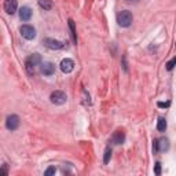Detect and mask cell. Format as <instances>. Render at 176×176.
<instances>
[{
  "instance_id": "obj_1",
  "label": "cell",
  "mask_w": 176,
  "mask_h": 176,
  "mask_svg": "<svg viewBox=\"0 0 176 176\" xmlns=\"http://www.w3.org/2000/svg\"><path fill=\"white\" fill-rule=\"evenodd\" d=\"M41 65V57L40 54H32L30 57L26 58L25 61V69L28 72L29 76H33L34 74V70H36V66Z\"/></svg>"
},
{
  "instance_id": "obj_2",
  "label": "cell",
  "mask_w": 176,
  "mask_h": 176,
  "mask_svg": "<svg viewBox=\"0 0 176 176\" xmlns=\"http://www.w3.org/2000/svg\"><path fill=\"white\" fill-rule=\"evenodd\" d=\"M133 21L132 13L128 11V10H123L117 14V23H118L121 28H128Z\"/></svg>"
},
{
  "instance_id": "obj_3",
  "label": "cell",
  "mask_w": 176,
  "mask_h": 176,
  "mask_svg": "<svg viewBox=\"0 0 176 176\" xmlns=\"http://www.w3.org/2000/svg\"><path fill=\"white\" fill-rule=\"evenodd\" d=\"M66 99H68V96L63 91H54L50 95V101L54 105H63L66 102Z\"/></svg>"
},
{
  "instance_id": "obj_4",
  "label": "cell",
  "mask_w": 176,
  "mask_h": 176,
  "mask_svg": "<svg viewBox=\"0 0 176 176\" xmlns=\"http://www.w3.org/2000/svg\"><path fill=\"white\" fill-rule=\"evenodd\" d=\"M19 32L22 34L23 39H26V40H33L34 37H36V29L30 25H22Z\"/></svg>"
},
{
  "instance_id": "obj_5",
  "label": "cell",
  "mask_w": 176,
  "mask_h": 176,
  "mask_svg": "<svg viewBox=\"0 0 176 176\" xmlns=\"http://www.w3.org/2000/svg\"><path fill=\"white\" fill-rule=\"evenodd\" d=\"M169 149V140L167 138H161V139H157L154 140V144H153V150L156 151H167Z\"/></svg>"
},
{
  "instance_id": "obj_6",
  "label": "cell",
  "mask_w": 176,
  "mask_h": 176,
  "mask_svg": "<svg viewBox=\"0 0 176 176\" xmlns=\"http://www.w3.org/2000/svg\"><path fill=\"white\" fill-rule=\"evenodd\" d=\"M19 127V117L17 114H11L6 120V128L8 131H15Z\"/></svg>"
},
{
  "instance_id": "obj_7",
  "label": "cell",
  "mask_w": 176,
  "mask_h": 176,
  "mask_svg": "<svg viewBox=\"0 0 176 176\" xmlns=\"http://www.w3.org/2000/svg\"><path fill=\"white\" fill-rule=\"evenodd\" d=\"M3 8H4V11H6L7 14L13 15V14L17 13V8H18V3H17V0H4V3H3Z\"/></svg>"
},
{
  "instance_id": "obj_8",
  "label": "cell",
  "mask_w": 176,
  "mask_h": 176,
  "mask_svg": "<svg viewBox=\"0 0 176 176\" xmlns=\"http://www.w3.org/2000/svg\"><path fill=\"white\" fill-rule=\"evenodd\" d=\"M44 44H46V47H48L50 50H61V48L65 47L63 41L55 40V39H50V37H47V39L44 40Z\"/></svg>"
},
{
  "instance_id": "obj_9",
  "label": "cell",
  "mask_w": 176,
  "mask_h": 176,
  "mask_svg": "<svg viewBox=\"0 0 176 176\" xmlns=\"http://www.w3.org/2000/svg\"><path fill=\"white\" fill-rule=\"evenodd\" d=\"M59 68L63 73H70V72H73V69H74V62L72 61L70 58H65V59H62Z\"/></svg>"
},
{
  "instance_id": "obj_10",
  "label": "cell",
  "mask_w": 176,
  "mask_h": 176,
  "mask_svg": "<svg viewBox=\"0 0 176 176\" xmlns=\"http://www.w3.org/2000/svg\"><path fill=\"white\" fill-rule=\"evenodd\" d=\"M40 72L44 76H53L54 72H55L54 63H51V62H44V63H41L40 65Z\"/></svg>"
},
{
  "instance_id": "obj_11",
  "label": "cell",
  "mask_w": 176,
  "mask_h": 176,
  "mask_svg": "<svg viewBox=\"0 0 176 176\" xmlns=\"http://www.w3.org/2000/svg\"><path fill=\"white\" fill-rule=\"evenodd\" d=\"M19 18L21 21H23V22H28L30 18H32V10L29 8V7H21L19 10Z\"/></svg>"
},
{
  "instance_id": "obj_12",
  "label": "cell",
  "mask_w": 176,
  "mask_h": 176,
  "mask_svg": "<svg viewBox=\"0 0 176 176\" xmlns=\"http://www.w3.org/2000/svg\"><path fill=\"white\" fill-rule=\"evenodd\" d=\"M112 140L114 144H123L124 140H125V133L123 131H116L112 136Z\"/></svg>"
},
{
  "instance_id": "obj_13",
  "label": "cell",
  "mask_w": 176,
  "mask_h": 176,
  "mask_svg": "<svg viewBox=\"0 0 176 176\" xmlns=\"http://www.w3.org/2000/svg\"><path fill=\"white\" fill-rule=\"evenodd\" d=\"M39 6H40V8H43L44 11H48V10H51L53 8V2L51 0H39Z\"/></svg>"
},
{
  "instance_id": "obj_14",
  "label": "cell",
  "mask_w": 176,
  "mask_h": 176,
  "mask_svg": "<svg viewBox=\"0 0 176 176\" xmlns=\"http://www.w3.org/2000/svg\"><path fill=\"white\" fill-rule=\"evenodd\" d=\"M157 129L160 131V132H165V129H167V120H165L164 117H160V118H158Z\"/></svg>"
},
{
  "instance_id": "obj_15",
  "label": "cell",
  "mask_w": 176,
  "mask_h": 176,
  "mask_svg": "<svg viewBox=\"0 0 176 176\" xmlns=\"http://www.w3.org/2000/svg\"><path fill=\"white\" fill-rule=\"evenodd\" d=\"M69 28H70L72 37H73V43L77 44V33H76V26H74V21L73 19H69Z\"/></svg>"
},
{
  "instance_id": "obj_16",
  "label": "cell",
  "mask_w": 176,
  "mask_h": 176,
  "mask_svg": "<svg viewBox=\"0 0 176 176\" xmlns=\"http://www.w3.org/2000/svg\"><path fill=\"white\" fill-rule=\"evenodd\" d=\"M110 157H112V149H110V147H106L105 156H103V164H109Z\"/></svg>"
},
{
  "instance_id": "obj_17",
  "label": "cell",
  "mask_w": 176,
  "mask_h": 176,
  "mask_svg": "<svg viewBox=\"0 0 176 176\" xmlns=\"http://www.w3.org/2000/svg\"><path fill=\"white\" fill-rule=\"evenodd\" d=\"M165 66H167V70H168V72H171L172 69H173V68L176 66V57H175V58H172V59H171L169 62H167V65H165Z\"/></svg>"
},
{
  "instance_id": "obj_18",
  "label": "cell",
  "mask_w": 176,
  "mask_h": 176,
  "mask_svg": "<svg viewBox=\"0 0 176 176\" xmlns=\"http://www.w3.org/2000/svg\"><path fill=\"white\" fill-rule=\"evenodd\" d=\"M154 173L157 176L161 175V164L160 163H156V165H154Z\"/></svg>"
},
{
  "instance_id": "obj_19",
  "label": "cell",
  "mask_w": 176,
  "mask_h": 176,
  "mask_svg": "<svg viewBox=\"0 0 176 176\" xmlns=\"http://www.w3.org/2000/svg\"><path fill=\"white\" fill-rule=\"evenodd\" d=\"M55 172H57V169H55V167H50L48 169L44 172V175L46 176H50V175H55Z\"/></svg>"
},
{
  "instance_id": "obj_20",
  "label": "cell",
  "mask_w": 176,
  "mask_h": 176,
  "mask_svg": "<svg viewBox=\"0 0 176 176\" xmlns=\"http://www.w3.org/2000/svg\"><path fill=\"white\" fill-rule=\"evenodd\" d=\"M157 105H158V108H169L171 102H158Z\"/></svg>"
},
{
  "instance_id": "obj_21",
  "label": "cell",
  "mask_w": 176,
  "mask_h": 176,
  "mask_svg": "<svg viewBox=\"0 0 176 176\" xmlns=\"http://www.w3.org/2000/svg\"><path fill=\"white\" fill-rule=\"evenodd\" d=\"M2 168H3V175H4V176L8 175V165H7V164L4 163V164L2 165Z\"/></svg>"
},
{
  "instance_id": "obj_22",
  "label": "cell",
  "mask_w": 176,
  "mask_h": 176,
  "mask_svg": "<svg viewBox=\"0 0 176 176\" xmlns=\"http://www.w3.org/2000/svg\"><path fill=\"white\" fill-rule=\"evenodd\" d=\"M127 2H138V0H127Z\"/></svg>"
},
{
  "instance_id": "obj_23",
  "label": "cell",
  "mask_w": 176,
  "mask_h": 176,
  "mask_svg": "<svg viewBox=\"0 0 176 176\" xmlns=\"http://www.w3.org/2000/svg\"><path fill=\"white\" fill-rule=\"evenodd\" d=\"M175 48H176V43H175Z\"/></svg>"
}]
</instances>
